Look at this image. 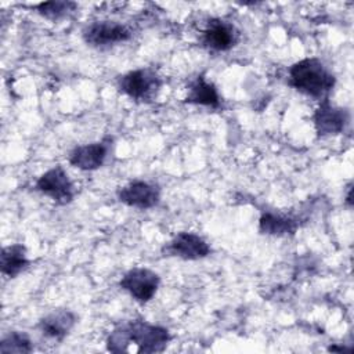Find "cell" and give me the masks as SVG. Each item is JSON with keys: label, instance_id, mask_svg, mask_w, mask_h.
I'll list each match as a JSON object with an SVG mask.
<instances>
[{"label": "cell", "instance_id": "14", "mask_svg": "<svg viewBox=\"0 0 354 354\" xmlns=\"http://www.w3.org/2000/svg\"><path fill=\"white\" fill-rule=\"evenodd\" d=\"M29 266L26 257V249L21 243H12L4 246L0 254V268L1 274L8 278H15Z\"/></svg>", "mask_w": 354, "mask_h": 354}, {"label": "cell", "instance_id": "7", "mask_svg": "<svg viewBox=\"0 0 354 354\" xmlns=\"http://www.w3.org/2000/svg\"><path fill=\"white\" fill-rule=\"evenodd\" d=\"M112 138L105 137L101 141L77 145L69 153V163L84 171H93L104 166L111 152Z\"/></svg>", "mask_w": 354, "mask_h": 354}, {"label": "cell", "instance_id": "1", "mask_svg": "<svg viewBox=\"0 0 354 354\" xmlns=\"http://www.w3.org/2000/svg\"><path fill=\"white\" fill-rule=\"evenodd\" d=\"M169 340L166 328L134 319L116 326L106 339V347L112 353H122L134 344L138 353H159L166 348Z\"/></svg>", "mask_w": 354, "mask_h": 354}, {"label": "cell", "instance_id": "9", "mask_svg": "<svg viewBox=\"0 0 354 354\" xmlns=\"http://www.w3.org/2000/svg\"><path fill=\"white\" fill-rule=\"evenodd\" d=\"M202 44L212 53H224L231 50L239 40L236 28L224 19L213 18L202 32Z\"/></svg>", "mask_w": 354, "mask_h": 354}, {"label": "cell", "instance_id": "2", "mask_svg": "<svg viewBox=\"0 0 354 354\" xmlns=\"http://www.w3.org/2000/svg\"><path fill=\"white\" fill-rule=\"evenodd\" d=\"M288 84L314 100H325L336 83L330 69L315 57L295 62L288 72Z\"/></svg>", "mask_w": 354, "mask_h": 354}, {"label": "cell", "instance_id": "16", "mask_svg": "<svg viewBox=\"0 0 354 354\" xmlns=\"http://www.w3.org/2000/svg\"><path fill=\"white\" fill-rule=\"evenodd\" d=\"M77 8V4L73 1H46L36 6L37 12L51 21H57L68 17Z\"/></svg>", "mask_w": 354, "mask_h": 354}, {"label": "cell", "instance_id": "13", "mask_svg": "<svg viewBox=\"0 0 354 354\" xmlns=\"http://www.w3.org/2000/svg\"><path fill=\"white\" fill-rule=\"evenodd\" d=\"M184 102L212 109H218L221 106V98L216 86L212 82H207L203 75H199L188 84V91Z\"/></svg>", "mask_w": 354, "mask_h": 354}, {"label": "cell", "instance_id": "6", "mask_svg": "<svg viewBox=\"0 0 354 354\" xmlns=\"http://www.w3.org/2000/svg\"><path fill=\"white\" fill-rule=\"evenodd\" d=\"M131 30L116 21H95L83 29V39L91 47H109L130 40Z\"/></svg>", "mask_w": 354, "mask_h": 354}, {"label": "cell", "instance_id": "15", "mask_svg": "<svg viewBox=\"0 0 354 354\" xmlns=\"http://www.w3.org/2000/svg\"><path fill=\"white\" fill-rule=\"evenodd\" d=\"M297 221L283 214H275L271 212L263 213L259 221V231L266 235L285 236L292 235L297 230Z\"/></svg>", "mask_w": 354, "mask_h": 354}, {"label": "cell", "instance_id": "10", "mask_svg": "<svg viewBox=\"0 0 354 354\" xmlns=\"http://www.w3.org/2000/svg\"><path fill=\"white\" fill-rule=\"evenodd\" d=\"M118 199L130 207L151 209L160 201V188L153 183L136 180L118 189Z\"/></svg>", "mask_w": 354, "mask_h": 354}, {"label": "cell", "instance_id": "11", "mask_svg": "<svg viewBox=\"0 0 354 354\" xmlns=\"http://www.w3.org/2000/svg\"><path fill=\"white\" fill-rule=\"evenodd\" d=\"M313 120L315 131L319 137L335 136L346 129L348 123V112L343 108L332 105L329 100L325 98L315 109Z\"/></svg>", "mask_w": 354, "mask_h": 354}, {"label": "cell", "instance_id": "18", "mask_svg": "<svg viewBox=\"0 0 354 354\" xmlns=\"http://www.w3.org/2000/svg\"><path fill=\"white\" fill-rule=\"evenodd\" d=\"M347 188H348V191H347V196H346V201H347V203L351 206V191H353V188H351V185H348Z\"/></svg>", "mask_w": 354, "mask_h": 354}, {"label": "cell", "instance_id": "4", "mask_svg": "<svg viewBox=\"0 0 354 354\" xmlns=\"http://www.w3.org/2000/svg\"><path fill=\"white\" fill-rule=\"evenodd\" d=\"M36 191L50 198L58 205H66L72 202L75 196V187L65 169L59 165L44 171L35 184Z\"/></svg>", "mask_w": 354, "mask_h": 354}, {"label": "cell", "instance_id": "8", "mask_svg": "<svg viewBox=\"0 0 354 354\" xmlns=\"http://www.w3.org/2000/svg\"><path fill=\"white\" fill-rule=\"evenodd\" d=\"M163 252L183 260H201L210 254L212 248L201 235L183 231L165 245Z\"/></svg>", "mask_w": 354, "mask_h": 354}, {"label": "cell", "instance_id": "17", "mask_svg": "<svg viewBox=\"0 0 354 354\" xmlns=\"http://www.w3.org/2000/svg\"><path fill=\"white\" fill-rule=\"evenodd\" d=\"M32 350V340L24 332H10L0 342L1 353H30Z\"/></svg>", "mask_w": 354, "mask_h": 354}, {"label": "cell", "instance_id": "3", "mask_svg": "<svg viewBox=\"0 0 354 354\" xmlns=\"http://www.w3.org/2000/svg\"><path fill=\"white\" fill-rule=\"evenodd\" d=\"M162 86V79L151 68H140L122 75L118 79L120 93L134 101H151Z\"/></svg>", "mask_w": 354, "mask_h": 354}, {"label": "cell", "instance_id": "12", "mask_svg": "<svg viewBox=\"0 0 354 354\" xmlns=\"http://www.w3.org/2000/svg\"><path fill=\"white\" fill-rule=\"evenodd\" d=\"M76 324V315L69 310H54L43 317L37 328L43 336L61 342Z\"/></svg>", "mask_w": 354, "mask_h": 354}, {"label": "cell", "instance_id": "5", "mask_svg": "<svg viewBox=\"0 0 354 354\" xmlns=\"http://www.w3.org/2000/svg\"><path fill=\"white\" fill-rule=\"evenodd\" d=\"M159 283V275L144 267H134L129 270L119 281V286L138 303L149 301L155 296Z\"/></svg>", "mask_w": 354, "mask_h": 354}]
</instances>
